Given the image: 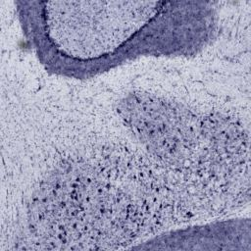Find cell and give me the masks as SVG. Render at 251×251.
I'll return each instance as SVG.
<instances>
[{
	"label": "cell",
	"instance_id": "obj_1",
	"mask_svg": "<svg viewBox=\"0 0 251 251\" xmlns=\"http://www.w3.org/2000/svg\"><path fill=\"white\" fill-rule=\"evenodd\" d=\"M39 59L55 73L88 77L144 55L196 52L214 12L198 2H18Z\"/></svg>",
	"mask_w": 251,
	"mask_h": 251
}]
</instances>
